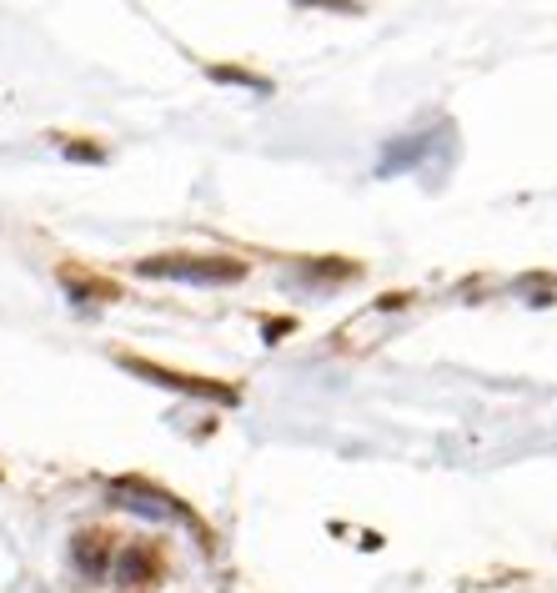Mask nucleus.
Here are the masks:
<instances>
[{
    "label": "nucleus",
    "mask_w": 557,
    "mask_h": 593,
    "mask_svg": "<svg viewBox=\"0 0 557 593\" xmlns=\"http://www.w3.org/2000/svg\"><path fill=\"white\" fill-rule=\"evenodd\" d=\"M141 277H176V282H201V287H227L241 282L246 267L237 257H151L136 267Z\"/></svg>",
    "instance_id": "1"
},
{
    "label": "nucleus",
    "mask_w": 557,
    "mask_h": 593,
    "mask_svg": "<svg viewBox=\"0 0 557 593\" xmlns=\"http://www.w3.org/2000/svg\"><path fill=\"white\" fill-rule=\"evenodd\" d=\"M126 373L146 377V383L176 387V393H197V397H217V403H237V393H231V387L201 383V377H181V373H166V367H156V363H141V357H126Z\"/></svg>",
    "instance_id": "2"
},
{
    "label": "nucleus",
    "mask_w": 557,
    "mask_h": 593,
    "mask_svg": "<svg viewBox=\"0 0 557 593\" xmlns=\"http://www.w3.org/2000/svg\"><path fill=\"white\" fill-rule=\"evenodd\" d=\"M76 563H81L86 573H101V569H106V539H96V533L76 539Z\"/></svg>",
    "instance_id": "3"
},
{
    "label": "nucleus",
    "mask_w": 557,
    "mask_h": 593,
    "mask_svg": "<svg viewBox=\"0 0 557 593\" xmlns=\"http://www.w3.org/2000/svg\"><path fill=\"white\" fill-rule=\"evenodd\" d=\"M146 573H151V559H146V553H126V559H120V579L126 583H136V579H146Z\"/></svg>",
    "instance_id": "4"
}]
</instances>
